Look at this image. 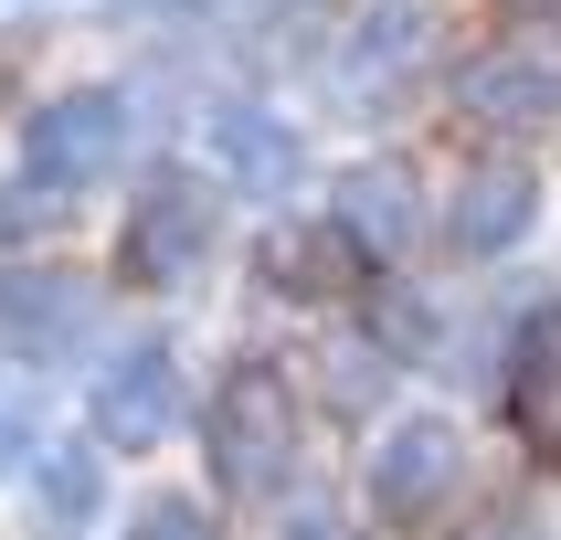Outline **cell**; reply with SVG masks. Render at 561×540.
I'll use <instances>...</instances> for the list:
<instances>
[{
	"instance_id": "13",
	"label": "cell",
	"mask_w": 561,
	"mask_h": 540,
	"mask_svg": "<svg viewBox=\"0 0 561 540\" xmlns=\"http://www.w3.org/2000/svg\"><path fill=\"white\" fill-rule=\"evenodd\" d=\"M424 32H435V11H424V0H371V22H360V43H350V74H360V85H381L392 64L424 54Z\"/></svg>"
},
{
	"instance_id": "16",
	"label": "cell",
	"mask_w": 561,
	"mask_h": 540,
	"mask_svg": "<svg viewBox=\"0 0 561 540\" xmlns=\"http://www.w3.org/2000/svg\"><path fill=\"white\" fill-rule=\"evenodd\" d=\"M286 540H340V519H329V498H297V508H286Z\"/></svg>"
},
{
	"instance_id": "5",
	"label": "cell",
	"mask_w": 561,
	"mask_h": 540,
	"mask_svg": "<svg viewBox=\"0 0 561 540\" xmlns=\"http://www.w3.org/2000/svg\"><path fill=\"white\" fill-rule=\"evenodd\" d=\"M456 117H467V127H499V138H540V127H561V43L508 32V43H488L477 64H456Z\"/></svg>"
},
{
	"instance_id": "3",
	"label": "cell",
	"mask_w": 561,
	"mask_h": 540,
	"mask_svg": "<svg viewBox=\"0 0 561 540\" xmlns=\"http://www.w3.org/2000/svg\"><path fill=\"white\" fill-rule=\"evenodd\" d=\"M222 244V202L202 170H149L138 202H127V233H117V276L127 286H191Z\"/></svg>"
},
{
	"instance_id": "15",
	"label": "cell",
	"mask_w": 561,
	"mask_h": 540,
	"mask_svg": "<svg viewBox=\"0 0 561 540\" xmlns=\"http://www.w3.org/2000/svg\"><path fill=\"white\" fill-rule=\"evenodd\" d=\"M138 540H213V519L191 498H149V519H138Z\"/></svg>"
},
{
	"instance_id": "12",
	"label": "cell",
	"mask_w": 561,
	"mask_h": 540,
	"mask_svg": "<svg viewBox=\"0 0 561 540\" xmlns=\"http://www.w3.org/2000/svg\"><path fill=\"white\" fill-rule=\"evenodd\" d=\"M0 329L22 349H64L75 329H85V286L75 276H22V286H0Z\"/></svg>"
},
{
	"instance_id": "8",
	"label": "cell",
	"mask_w": 561,
	"mask_h": 540,
	"mask_svg": "<svg viewBox=\"0 0 561 540\" xmlns=\"http://www.w3.org/2000/svg\"><path fill=\"white\" fill-rule=\"evenodd\" d=\"M329 222L350 233L360 265H403L413 233H424V181H413L403 159H350L340 181H329Z\"/></svg>"
},
{
	"instance_id": "10",
	"label": "cell",
	"mask_w": 561,
	"mask_h": 540,
	"mask_svg": "<svg viewBox=\"0 0 561 540\" xmlns=\"http://www.w3.org/2000/svg\"><path fill=\"white\" fill-rule=\"evenodd\" d=\"M213 159H222V181L254 191V202H286L297 170H308V149H297V127L276 106H213Z\"/></svg>"
},
{
	"instance_id": "2",
	"label": "cell",
	"mask_w": 561,
	"mask_h": 540,
	"mask_svg": "<svg viewBox=\"0 0 561 540\" xmlns=\"http://www.w3.org/2000/svg\"><path fill=\"white\" fill-rule=\"evenodd\" d=\"M467 487V435H456V413H392L371 445V467H360V498H371L381 530H435L445 508Z\"/></svg>"
},
{
	"instance_id": "18",
	"label": "cell",
	"mask_w": 561,
	"mask_h": 540,
	"mask_svg": "<svg viewBox=\"0 0 561 540\" xmlns=\"http://www.w3.org/2000/svg\"><path fill=\"white\" fill-rule=\"evenodd\" d=\"M551 11H561V0H551Z\"/></svg>"
},
{
	"instance_id": "6",
	"label": "cell",
	"mask_w": 561,
	"mask_h": 540,
	"mask_svg": "<svg viewBox=\"0 0 561 540\" xmlns=\"http://www.w3.org/2000/svg\"><path fill=\"white\" fill-rule=\"evenodd\" d=\"M530 233H540V170L488 149L467 181H456V202H445V244L467 254V265H499V254H519Z\"/></svg>"
},
{
	"instance_id": "9",
	"label": "cell",
	"mask_w": 561,
	"mask_h": 540,
	"mask_svg": "<svg viewBox=\"0 0 561 540\" xmlns=\"http://www.w3.org/2000/svg\"><path fill=\"white\" fill-rule=\"evenodd\" d=\"M499 413H508V435H519L530 467H561V308L519 318L508 371H499Z\"/></svg>"
},
{
	"instance_id": "14",
	"label": "cell",
	"mask_w": 561,
	"mask_h": 540,
	"mask_svg": "<svg viewBox=\"0 0 561 540\" xmlns=\"http://www.w3.org/2000/svg\"><path fill=\"white\" fill-rule=\"evenodd\" d=\"M43 508H54V519H85L95 508V456L85 445H54V456H43Z\"/></svg>"
},
{
	"instance_id": "11",
	"label": "cell",
	"mask_w": 561,
	"mask_h": 540,
	"mask_svg": "<svg viewBox=\"0 0 561 540\" xmlns=\"http://www.w3.org/2000/svg\"><path fill=\"white\" fill-rule=\"evenodd\" d=\"M350 265H360V254H350L340 222H276V233L254 244V276L276 286V297H340Z\"/></svg>"
},
{
	"instance_id": "4",
	"label": "cell",
	"mask_w": 561,
	"mask_h": 540,
	"mask_svg": "<svg viewBox=\"0 0 561 540\" xmlns=\"http://www.w3.org/2000/svg\"><path fill=\"white\" fill-rule=\"evenodd\" d=\"M127 159V95L117 85H64L22 117V181L43 202H75Z\"/></svg>"
},
{
	"instance_id": "7",
	"label": "cell",
	"mask_w": 561,
	"mask_h": 540,
	"mask_svg": "<svg viewBox=\"0 0 561 540\" xmlns=\"http://www.w3.org/2000/svg\"><path fill=\"white\" fill-rule=\"evenodd\" d=\"M85 424H95V445H117V456H149V445L181 424V360H170L159 340L117 349V360L95 371V392H85Z\"/></svg>"
},
{
	"instance_id": "1",
	"label": "cell",
	"mask_w": 561,
	"mask_h": 540,
	"mask_svg": "<svg viewBox=\"0 0 561 540\" xmlns=\"http://www.w3.org/2000/svg\"><path fill=\"white\" fill-rule=\"evenodd\" d=\"M297 435H308V413H297L286 360H233L222 392H213V424H202L213 476L233 487V498H286V476H297Z\"/></svg>"
},
{
	"instance_id": "17",
	"label": "cell",
	"mask_w": 561,
	"mask_h": 540,
	"mask_svg": "<svg viewBox=\"0 0 561 540\" xmlns=\"http://www.w3.org/2000/svg\"><path fill=\"white\" fill-rule=\"evenodd\" d=\"M22 445H32V413H22V403H0V467H11Z\"/></svg>"
}]
</instances>
